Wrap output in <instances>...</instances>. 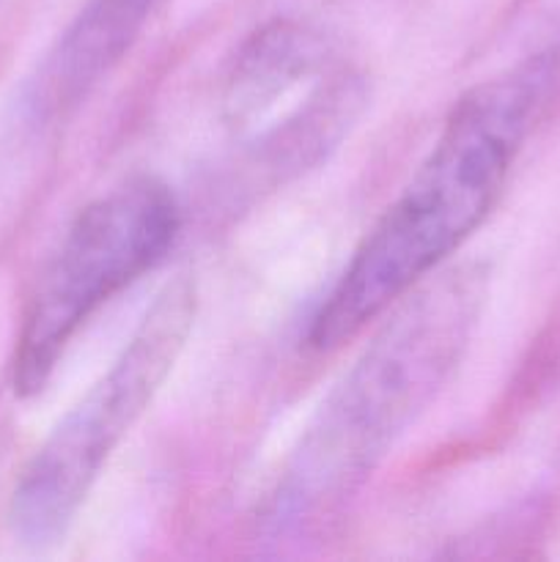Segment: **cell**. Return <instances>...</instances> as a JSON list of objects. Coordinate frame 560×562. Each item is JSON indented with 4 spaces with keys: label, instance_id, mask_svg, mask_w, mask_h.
Here are the masks:
<instances>
[{
    "label": "cell",
    "instance_id": "obj_1",
    "mask_svg": "<svg viewBox=\"0 0 560 562\" xmlns=\"http://www.w3.org/2000/svg\"><path fill=\"white\" fill-rule=\"evenodd\" d=\"M558 80V55H533L478 82L453 104L428 157L368 231L313 316V349L333 351L355 338L475 234Z\"/></svg>",
    "mask_w": 560,
    "mask_h": 562
},
{
    "label": "cell",
    "instance_id": "obj_2",
    "mask_svg": "<svg viewBox=\"0 0 560 562\" xmlns=\"http://www.w3.org/2000/svg\"><path fill=\"white\" fill-rule=\"evenodd\" d=\"M489 272L450 263L395 302V311L324 398L264 514L272 536L329 521L382 464L459 368L486 302Z\"/></svg>",
    "mask_w": 560,
    "mask_h": 562
},
{
    "label": "cell",
    "instance_id": "obj_3",
    "mask_svg": "<svg viewBox=\"0 0 560 562\" xmlns=\"http://www.w3.org/2000/svg\"><path fill=\"white\" fill-rule=\"evenodd\" d=\"M195 307V280L176 274L143 313L110 371L33 453L9 503V530L22 547L44 549L66 536L113 450L173 371Z\"/></svg>",
    "mask_w": 560,
    "mask_h": 562
},
{
    "label": "cell",
    "instance_id": "obj_4",
    "mask_svg": "<svg viewBox=\"0 0 560 562\" xmlns=\"http://www.w3.org/2000/svg\"><path fill=\"white\" fill-rule=\"evenodd\" d=\"M366 102V77L338 58L324 31L296 20L258 27L223 86L225 124L269 181L294 179L327 159Z\"/></svg>",
    "mask_w": 560,
    "mask_h": 562
},
{
    "label": "cell",
    "instance_id": "obj_5",
    "mask_svg": "<svg viewBox=\"0 0 560 562\" xmlns=\"http://www.w3.org/2000/svg\"><path fill=\"white\" fill-rule=\"evenodd\" d=\"M181 212L157 179H130L88 203L38 278L14 351L11 384L20 398L47 387L77 329L99 305L157 267L173 247Z\"/></svg>",
    "mask_w": 560,
    "mask_h": 562
},
{
    "label": "cell",
    "instance_id": "obj_6",
    "mask_svg": "<svg viewBox=\"0 0 560 562\" xmlns=\"http://www.w3.org/2000/svg\"><path fill=\"white\" fill-rule=\"evenodd\" d=\"M165 0H86L47 53L66 86L91 91L124 60Z\"/></svg>",
    "mask_w": 560,
    "mask_h": 562
}]
</instances>
